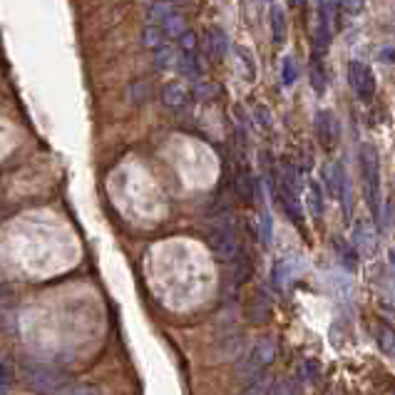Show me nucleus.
<instances>
[{
    "label": "nucleus",
    "instance_id": "obj_1",
    "mask_svg": "<svg viewBox=\"0 0 395 395\" xmlns=\"http://www.w3.org/2000/svg\"><path fill=\"white\" fill-rule=\"evenodd\" d=\"M358 162H361V174H363V189H366V201L371 206L373 216L381 214V157L378 149L368 142L361 144L358 152Z\"/></svg>",
    "mask_w": 395,
    "mask_h": 395
},
{
    "label": "nucleus",
    "instance_id": "obj_2",
    "mask_svg": "<svg viewBox=\"0 0 395 395\" xmlns=\"http://www.w3.org/2000/svg\"><path fill=\"white\" fill-rule=\"evenodd\" d=\"M28 383L38 391H50L58 395H100L95 388L80 386L70 376L50 371V368H28Z\"/></svg>",
    "mask_w": 395,
    "mask_h": 395
},
{
    "label": "nucleus",
    "instance_id": "obj_3",
    "mask_svg": "<svg viewBox=\"0 0 395 395\" xmlns=\"http://www.w3.org/2000/svg\"><path fill=\"white\" fill-rule=\"evenodd\" d=\"M278 199L286 206V214L296 221L298 226L303 224V211H301V174L293 162H283L281 177H278Z\"/></svg>",
    "mask_w": 395,
    "mask_h": 395
},
{
    "label": "nucleus",
    "instance_id": "obj_4",
    "mask_svg": "<svg viewBox=\"0 0 395 395\" xmlns=\"http://www.w3.org/2000/svg\"><path fill=\"white\" fill-rule=\"evenodd\" d=\"M273 358H276V341H273L271 336H263L239 358V363H236V376L244 378V381H251V378L261 376L263 368L271 366Z\"/></svg>",
    "mask_w": 395,
    "mask_h": 395
},
{
    "label": "nucleus",
    "instance_id": "obj_5",
    "mask_svg": "<svg viewBox=\"0 0 395 395\" xmlns=\"http://www.w3.org/2000/svg\"><path fill=\"white\" fill-rule=\"evenodd\" d=\"M206 241H209V246H211V251L216 254V259H221V261H234L236 254H239L234 224H231L229 216L221 219V221H216V224L211 226Z\"/></svg>",
    "mask_w": 395,
    "mask_h": 395
},
{
    "label": "nucleus",
    "instance_id": "obj_6",
    "mask_svg": "<svg viewBox=\"0 0 395 395\" xmlns=\"http://www.w3.org/2000/svg\"><path fill=\"white\" fill-rule=\"evenodd\" d=\"M348 83H351L353 93L361 102H371L373 95H376V75H373L371 65L361 63V60L348 63Z\"/></svg>",
    "mask_w": 395,
    "mask_h": 395
},
{
    "label": "nucleus",
    "instance_id": "obj_7",
    "mask_svg": "<svg viewBox=\"0 0 395 395\" xmlns=\"http://www.w3.org/2000/svg\"><path fill=\"white\" fill-rule=\"evenodd\" d=\"M316 137L326 149H333L341 139V122L331 110H321L316 115Z\"/></svg>",
    "mask_w": 395,
    "mask_h": 395
},
{
    "label": "nucleus",
    "instance_id": "obj_8",
    "mask_svg": "<svg viewBox=\"0 0 395 395\" xmlns=\"http://www.w3.org/2000/svg\"><path fill=\"white\" fill-rule=\"evenodd\" d=\"M186 102H189V90L181 83L172 80V83H167L164 88H162V105H164L167 110L179 112V110L186 107Z\"/></svg>",
    "mask_w": 395,
    "mask_h": 395
},
{
    "label": "nucleus",
    "instance_id": "obj_9",
    "mask_svg": "<svg viewBox=\"0 0 395 395\" xmlns=\"http://www.w3.org/2000/svg\"><path fill=\"white\" fill-rule=\"evenodd\" d=\"M353 246L366 256L373 254V249H376V234H373L371 221L361 219L356 224V229H353Z\"/></svg>",
    "mask_w": 395,
    "mask_h": 395
},
{
    "label": "nucleus",
    "instance_id": "obj_10",
    "mask_svg": "<svg viewBox=\"0 0 395 395\" xmlns=\"http://www.w3.org/2000/svg\"><path fill=\"white\" fill-rule=\"evenodd\" d=\"M226 50H229V38H226V33L221 28H216V25H211V28L206 30V55H209L211 60H221L226 55Z\"/></svg>",
    "mask_w": 395,
    "mask_h": 395
},
{
    "label": "nucleus",
    "instance_id": "obj_11",
    "mask_svg": "<svg viewBox=\"0 0 395 395\" xmlns=\"http://www.w3.org/2000/svg\"><path fill=\"white\" fill-rule=\"evenodd\" d=\"M318 20L336 33L341 28V0H318Z\"/></svg>",
    "mask_w": 395,
    "mask_h": 395
},
{
    "label": "nucleus",
    "instance_id": "obj_12",
    "mask_svg": "<svg viewBox=\"0 0 395 395\" xmlns=\"http://www.w3.org/2000/svg\"><path fill=\"white\" fill-rule=\"evenodd\" d=\"M268 20H271V40H273V45H276V48L286 45L288 23H286V13H283L281 5H273L271 15H268Z\"/></svg>",
    "mask_w": 395,
    "mask_h": 395
},
{
    "label": "nucleus",
    "instance_id": "obj_13",
    "mask_svg": "<svg viewBox=\"0 0 395 395\" xmlns=\"http://www.w3.org/2000/svg\"><path fill=\"white\" fill-rule=\"evenodd\" d=\"M234 53H236V63H239L241 78H244L246 83H254L256 80V60H254V55H251V50L244 48V45H236Z\"/></svg>",
    "mask_w": 395,
    "mask_h": 395
},
{
    "label": "nucleus",
    "instance_id": "obj_14",
    "mask_svg": "<svg viewBox=\"0 0 395 395\" xmlns=\"http://www.w3.org/2000/svg\"><path fill=\"white\" fill-rule=\"evenodd\" d=\"M159 28H162V33H164L167 40H179L181 35L189 30V28H186V18L179 13V10H177V13H172L169 18L164 20V23H159Z\"/></svg>",
    "mask_w": 395,
    "mask_h": 395
},
{
    "label": "nucleus",
    "instance_id": "obj_15",
    "mask_svg": "<svg viewBox=\"0 0 395 395\" xmlns=\"http://www.w3.org/2000/svg\"><path fill=\"white\" fill-rule=\"evenodd\" d=\"M177 60H179V50L174 45H162L154 50V68L157 70H172L177 68Z\"/></svg>",
    "mask_w": 395,
    "mask_h": 395
},
{
    "label": "nucleus",
    "instance_id": "obj_16",
    "mask_svg": "<svg viewBox=\"0 0 395 395\" xmlns=\"http://www.w3.org/2000/svg\"><path fill=\"white\" fill-rule=\"evenodd\" d=\"M306 204H308V209H311V214L316 216V219H321L323 216V194H321V184L313 179L306 181Z\"/></svg>",
    "mask_w": 395,
    "mask_h": 395
},
{
    "label": "nucleus",
    "instance_id": "obj_17",
    "mask_svg": "<svg viewBox=\"0 0 395 395\" xmlns=\"http://www.w3.org/2000/svg\"><path fill=\"white\" fill-rule=\"evenodd\" d=\"M311 85H313V90H316V95H323V93H326V85H328L326 60L311 58Z\"/></svg>",
    "mask_w": 395,
    "mask_h": 395
},
{
    "label": "nucleus",
    "instance_id": "obj_18",
    "mask_svg": "<svg viewBox=\"0 0 395 395\" xmlns=\"http://www.w3.org/2000/svg\"><path fill=\"white\" fill-rule=\"evenodd\" d=\"M301 393H303L301 378L286 376V378H281V381L273 383V388H271V393L268 395H301Z\"/></svg>",
    "mask_w": 395,
    "mask_h": 395
},
{
    "label": "nucleus",
    "instance_id": "obj_19",
    "mask_svg": "<svg viewBox=\"0 0 395 395\" xmlns=\"http://www.w3.org/2000/svg\"><path fill=\"white\" fill-rule=\"evenodd\" d=\"M172 13H177V8L169 3V0H157V3H152L149 10H147V20L154 23V25H159V23H164Z\"/></svg>",
    "mask_w": 395,
    "mask_h": 395
},
{
    "label": "nucleus",
    "instance_id": "obj_20",
    "mask_svg": "<svg viewBox=\"0 0 395 395\" xmlns=\"http://www.w3.org/2000/svg\"><path fill=\"white\" fill-rule=\"evenodd\" d=\"M376 338H378V346H381V351L395 358V328L388 326V323H378Z\"/></svg>",
    "mask_w": 395,
    "mask_h": 395
},
{
    "label": "nucleus",
    "instance_id": "obj_21",
    "mask_svg": "<svg viewBox=\"0 0 395 395\" xmlns=\"http://www.w3.org/2000/svg\"><path fill=\"white\" fill-rule=\"evenodd\" d=\"M177 70L184 78H199V58H196V53H179Z\"/></svg>",
    "mask_w": 395,
    "mask_h": 395
},
{
    "label": "nucleus",
    "instance_id": "obj_22",
    "mask_svg": "<svg viewBox=\"0 0 395 395\" xmlns=\"http://www.w3.org/2000/svg\"><path fill=\"white\" fill-rule=\"evenodd\" d=\"M142 43H144L149 50H157L167 43V38H164V33H162L159 25L149 23V25H144V30H142Z\"/></svg>",
    "mask_w": 395,
    "mask_h": 395
},
{
    "label": "nucleus",
    "instance_id": "obj_23",
    "mask_svg": "<svg viewBox=\"0 0 395 395\" xmlns=\"http://www.w3.org/2000/svg\"><path fill=\"white\" fill-rule=\"evenodd\" d=\"M271 388H273L271 376H256L246 383V388L241 391V395H268L271 393Z\"/></svg>",
    "mask_w": 395,
    "mask_h": 395
},
{
    "label": "nucleus",
    "instance_id": "obj_24",
    "mask_svg": "<svg viewBox=\"0 0 395 395\" xmlns=\"http://www.w3.org/2000/svg\"><path fill=\"white\" fill-rule=\"evenodd\" d=\"M296 80H298V63L293 55H286V58H283V68H281V83L286 85V88H291Z\"/></svg>",
    "mask_w": 395,
    "mask_h": 395
},
{
    "label": "nucleus",
    "instance_id": "obj_25",
    "mask_svg": "<svg viewBox=\"0 0 395 395\" xmlns=\"http://www.w3.org/2000/svg\"><path fill=\"white\" fill-rule=\"evenodd\" d=\"M254 117H256V125L263 130V132H271L273 130V117H271V110L266 107L263 102L254 105Z\"/></svg>",
    "mask_w": 395,
    "mask_h": 395
},
{
    "label": "nucleus",
    "instance_id": "obj_26",
    "mask_svg": "<svg viewBox=\"0 0 395 395\" xmlns=\"http://www.w3.org/2000/svg\"><path fill=\"white\" fill-rule=\"evenodd\" d=\"M219 95V88H216L214 83H196L194 85V98L196 100H211V98H216Z\"/></svg>",
    "mask_w": 395,
    "mask_h": 395
},
{
    "label": "nucleus",
    "instance_id": "obj_27",
    "mask_svg": "<svg viewBox=\"0 0 395 395\" xmlns=\"http://www.w3.org/2000/svg\"><path fill=\"white\" fill-rule=\"evenodd\" d=\"M179 53H196V33L186 30L179 38Z\"/></svg>",
    "mask_w": 395,
    "mask_h": 395
},
{
    "label": "nucleus",
    "instance_id": "obj_28",
    "mask_svg": "<svg viewBox=\"0 0 395 395\" xmlns=\"http://www.w3.org/2000/svg\"><path fill=\"white\" fill-rule=\"evenodd\" d=\"M366 5V0H341V10H346L348 15H358Z\"/></svg>",
    "mask_w": 395,
    "mask_h": 395
},
{
    "label": "nucleus",
    "instance_id": "obj_29",
    "mask_svg": "<svg viewBox=\"0 0 395 395\" xmlns=\"http://www.w3.org/2000/svg\"><path fill=\"white\" fill-rule=\"evenodd\" d=\"M8 386H10L8 371H5V366L0 363V395H8Z\"/></svg>",
    "mask_w": 395,
    "mask_h": 395
},
{
    "label": "nucleus",
    "instance_id": "obj_30",
    "mask_svg": "<svg viewBox=\"0 0 395 395\" xmlns=\"http://www.w3.org/2000/svg\"><path fill=\"white\" fill-rule=\"evenodd\" d=\"M291 3V8H301V5H306V0H288Z\"/></svg>",
    "mask_w": 395,
    "mask_h": 395
},
{
    "label": "nucleus",
    "instance_id": "obj_31",
    "mask_svg": "<svg viewBox=\"0 0 395 395\" xmlns=\"http://www.w3.org/2000/svg\"><path fill=\"white\" fill-rule=\"evenodd\" d=\"M388 259H391V263H393V266H395V249L391 251V254H388Z\"/></svg>",
    "mask_w": 395,
    "mask_h": 395
}]
</instances>
